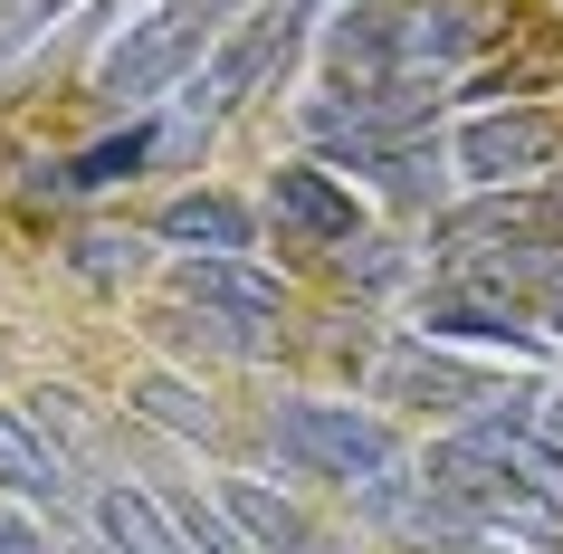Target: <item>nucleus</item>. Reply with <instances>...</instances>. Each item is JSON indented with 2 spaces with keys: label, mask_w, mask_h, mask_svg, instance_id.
<instances>
[{
  "label": "nucleus",
  "mask_w": 563,
  "mask_h": 554,
  "mask_svg": "<svg viewBox=\"0 0 563 554\" xmlns=\"http://www.w3.org/2000/svg\"><path fill=\"white\" fill-rule=\"evenodd\" d=\"M506 30V0H391V77L440 87Z\"/></svg>",
  "instance_id": "obj_4"
},
{
  "label": "nucleus",
  "mask_w": 563,
  "mask_h": 554,
  "mask_svg": "<svg viewBox=\"0 0 563 554\" xmlns=\"http://www.w3.org/2000/svg\"><path fill=\"white\" fill-rule=\"evenodd\" d=\"M87 507H96V535H106V554H191L181 517H173L153 488H134V478H106Z\"/></svg>",
  "instance_id": "obj_10"
},
{
  "label": "nucleus",
  "mask_w": 563,
  "mask_h": 554,
  "mask_svg": "<svg viewBox=\"0 0 563 554\" xmlns=\"http://www.w3.org/2000/svg\"><path fill=\"white\" fill-rule=\"evenodd\" d=\"M134 402H144L163 431H181V439H220V411H210V392H191V382H173V373H144V382H134Z\"/></svg>",
  "instance_id": "obj_15"
},
{
  "label": "nucleus",
  "mask_w": 563,
  "mask_h": 554,
  "mask_svg": "<svg viewBox=\"0 0 563 554\" xmlns=\"http://www.w3.org/2000/svg\"><path fill=\"white\" fill-rule=\"evenodd\" d=\"M163 153V124L153 116H134L124 134H106V144H87V153H67L58 173H38V192H115V182H134Z\"/></svg>",
  "instance_id": "obj_13"
},
{
  "label": "nucleus",
  "mask_w": 563,
  "mask_h": 554,
  "mask_svg": "<svg viewBox=\"0 0 563 554\" xmlns=\"http://www.w3.org/2000/svg\"><path fill=\"white\" fill-rule=\"evenodd\" d=\"M544 325H554V335H563V287H554V306H544Z\"/></svg>",
  "instance_id": "obj_22"
},
{
  "label": "nucleus",
  "mask_w": 563,
  "mask_h": 554,
  "mask_svg": "<svg viewBox=\"0 0 563 554\" xmlns=\"http://www.w3.org/2000/svg\"><path fill=\"white\" fill-rule=\"evenodd\" d=\"M534 421H544V431L563 439V382H554V392H544V402H534Z\"/></svg>",
  "instance_id": "obj_21"
},
{
  "label": "nucleus",
  "mask_w": 563,
  "mask_h": 554,
  "mask_svg": "<svg viewBox=\"0 0 563 554\" xmlns=\"http://www.w3.org/2000/svg\"><path fill=\"white\" fill-rule=\"evenodd\" d=\"M163 507H173V517H181V535H191V554H258V545H249V535H239V517H230V507H220V497H210V507H201V497H191V488H173V497H163Z\"/></svg>",
  "instance_id": "obj_16"
},
{
  "label": "nucleus",
  "mask_w": 563,
  "mask_h": 554,
  "mask_svg": "<svg viewBox=\"0 0 563 554\" xmlns=\"http://www.w3.org/2000/svg\"><path fill=\"white\" fill-rule=\"evenodd\" d=\"M334 268H344L354 287H391V278H401V249H391V239H354V249H334Z\"/></svg>",
  "instance_id": "obj_17"
},
{
  "label": "nucleus",
  "mask_w": 563,
  "mask_h": 554,
  "mask_svg": "<svg viewBox=\"0 0 563 554\" xmlns=\"http://www.w3.org/2000/svg\"><path fill=\"white\" fill-rule=\"evenodd\" d=\"M220 10H230V0H163L153 20H134V30L96 58V96H115V106H153V96L173 87L210 39H220Z\"/></svg>",
  "instance_id": "obj_2"
},
{
  "label": "nucleus",
  "mask_w": 563,
  "mask_h": 554,
  "mask_svg": "<svg viewBox=\"0 0 563 554\" xmlns=\"http://www.w3.org/2000/svg\"><path fill=\"white\" fill-rule=\"evenodd\" d=\"M30 411H38V421H58V431L77 439V449H96V421H87V402H77L67 382H48V392H30Z\"/></svg>",
  "instance_id": "obj_18"
},
{
  "label": "nucleus",
  "mask_w": 563,
  "mask_h": 554,
  "mask_svg": "<svg viewBox=\"0 0 563 554\" xmlns=\"http://www.w3.org/2000/svg\"><path fill=\"white\" fill-rule=\"evenodd\" d=\"M383 402H420V411H497V373L449 363L440 345H401L383 363Z\"/></svg>",
  "instance_id": "obj_9"
},
{
  "label": "nucleus",
  "mask_w": 563,
  "mask_h": 554,
  "mask_svg": "<svg viewBox=\"0 0 563 554\" xmlns=\"http://www.w3.org/2000/svg\"><path fill=\"white\" fill-rule=\"evenodd\" d=\"M267 220L287 239H306V249H354L363 239L354 192H344L325 163H277V173H267Z\"/></svg>",
  "instance_id": "obj_6"
},
{
  "label": "nucleus",
  "mask_w": 563,
  "mask_h": 554,
  "mask_svg": "<svg viewBox=\"0 0 563 554\" xmlns=\"http://www.w3.org/2000/svg\"><path fill=\"white\" fill-rule=\"evenodd\" d=\"M306 10H316V0H306Z\"/></svg>",
  "instance_id": "obj_23"
},
{
  "label": "nucleus",
  "mask_w": 563,
  "mask_h": 554,
  "mask_svg": "<svg viewBox=\"0 0 563 554\" xmlns=\"http://www.w3.org/2000/svg\"><path fill=\"white\" fill-rule=\"evenodd\" d=\"M563 153V124L544 116V106H506V116H477L459 124V144H449V163L468 182H487V192H516V182H534L544 163Z\"/></svg>",
  "instance_id": "obj_5"
},
{
  "label": "nucleus",
  "mask_w": 563,
  "mask_h": 554,
  "mask_svg": "<svg viewBox=\"0 0 563 554\" xmlns=\"http://www.w3.org/2000/svg\"><path fill=\"white\" fill-rule=\"evenodd\" d=\"M115 10H124V0H115Z\"/></svg>",
  "instance_id": "obj_24"
},
{
  "label": "nucleus",
  "mask_w": 563,
  "mask_h": 554,
  "mask_svg": "<svg viewBox=\"0 0 563 554\" xmlns=\"http://www.w3.org/2000/svg\"><path fill=\"white\" fill-rule=\"evenodd\" d=\"M77 268H87V278H134V268H144V249H134V239H115V230H96V239H77Z\"/></svg>",
  "instance_id": "obj_19"
},
{
  "label": "nucleus",
  "mask_w": 563,
  "mask_h": 554,
  "mask_svg": "<svg viewBox=\"0 0 563 554\" xmlns=\"http://www.w3.org/2000/svg\"><path fill=\"white\" fill-rule=\"evenodd\" d=\"M220 507L239 517V535H249L258 554H306V545H316V525H306L287 497H267L258 478H220Z\"/></svg>",
  "instance_id": "obj_14"
},
{
  "label": "nucleus",
  "mask_w": 563,
  "mask_h": 554,
  "mask_svg": "<svg viewBox=\"0 0 563 554\" xmlns=\"http://www.w3.org/2000/svg\"><path fill=\"white\" fill-rule=\"evenodd\" d=\"M420 478H430L477 535H554V497H534L526 478L506 459H487L477 439H440V449L420 459Z\"/></svg>",
  "instance_id": "obj_3"
},
{
  "label": "nucleus",
  "mask_w": 563,
  "mask_h": 554,
  "mask_svg": "<svg viewBox=\"0 0 563 554\" xmlns=\"http://www.w3.org/2000/svg\"><path fill=\"white\" fill-rule=\"evenodd\" d=\"M153 239H173V249H191V259H249L258 220H249L230 192H181V202H163Z\"/></svg>",
  "instance_id": "obj_12"
},
{
  "label": "nucleus",
  "mask_w": 563,
  "mask_h": 554,
  "mask_svg": "<svg viewBox=\"0 0 563 554\" xmlns=\"http://www.w3.org/2000/svg\"><path fill=\"white\" fill-rule=\"evenodd\" d=\"M267 449L297 478H325L344 497L383 488L391 468H401V431L363 402H267Z\"/></svg>",
  "instance_id": "obj_1"
},
{
  "label": "nucleus",
  "mask_w": 563,
  "mask_h": 554,
  "mask_svg": "<svg viewBox=\"0 0 563 554\" xmlns=\"http://www.w3.org/2000/svg\"><path fill=\"white\" fill-rule=\"evenodd\" d=\"M173 296L181 306H210V316H230V325H258V335H277V316H287V278H267L249 259H181Z\"/></svg>",
  "instance_id": "obj_8"
},
{
  "label": "nucleus",
  "mask_w": 563,
  "mask_h": 554,
  "mask_svg": "<svg viewBox=\"0 0 563 554\" xmlns=\"http://www.w3.org/2000/svg\"><path fill=\"white\" fill-rule=\"evenodd\" d=\"M0 488L20 497V507H48V517L87 507V488H77V459H67L58 439L38 431V411H10V402H0Z\"/></svg>",
  "instance_id": "obj_7"
},
{
  "label": "nucleus",
  "mask_w": 563,
  "mask_h": 554,
  "mask_svg": "<svg viewBox=\"0 0 563 554\" xmlns=\"http://www.w3.org/2000/svg\"><path fill=\"white\" fill-rule=\"evenodd\" d=\"M0 554H67V545H48V535L20 525V517H0Z\"/></svg>",
  "instance_id": "obj_20"
},
{
  "label": "nucleus",
  "mask_w": 563,
  "mask_h": 554,
  "mask_svg": "<svg viewBox=\"0 0 563 554\" xmlns=\"http://www.w3.org/2000/svg\"><path fill=\"white\" fill-rule=\"evenodd\" d=\"M420 325H430V345H506L516 363H534L544 354V325H526L516 306H497V296H430L420 306Z\"/></svg>",
  "instance_id": "obj_11"
}]
</instances>
